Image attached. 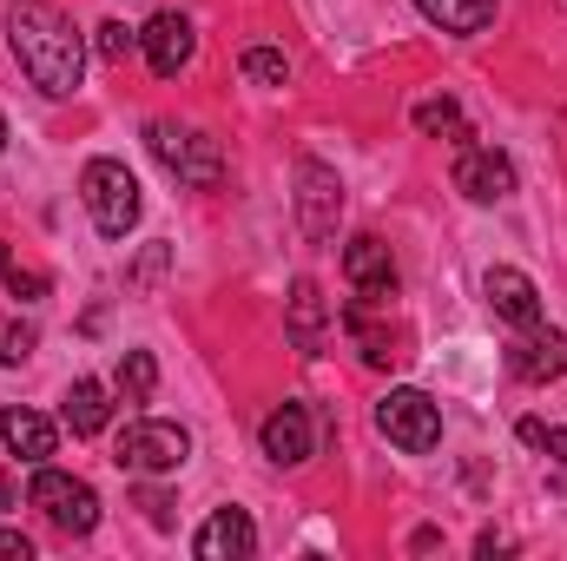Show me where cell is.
I'll return each mask as SVG.
<instances>
[{"instance_id": "6da1fadb", "label": "cell", "mask_w": 567, "mask_h": 561, "mask_svg": "<svg viewBox=\"0 0 567 561\" xmlns=\"http://www.w3.org/2000/svg\"><path fill=\"white\" fill-rule=\"evenodd\" d=\"M7 47H13L20 73H27L47 100L80 93L86 40H80V27H73L60 7H47V0H20V7H7Z\"/></svg>"}, {"instance_id": "7a4b0ae2", "label": "cell", "mask_w": 567, "mask_h": 561, "mask_svg": "<svg viewBox=\"0 0 567 561\" xmlns=\"http://www.w3.org/2000/svg\"><path fill=\"white\" fill-rule=\"evenodd\" d=\"M145 145H152V159H158L178 185H192V192H218V185H225V152H218L212 133L178 126V120H152V126H145Z\"/></svg>"}, {"instance_id": "3957f363", "label": "cell", "mask_w": 567, "mask_h": 561, "mask_svg": "<svg viewBox=\"0 0 567 561\" xmlns=\"http://www.w3.org/2000/svg\"><path fill=\"white\" fill-rule=\"evenodd\" d=\"M80 198H86L100 238H126V232L140 225V212H145L140 178H133L126 159H86V172H80Z\"/></svg>"}, {"instance_id": "277c9868", "label": "cell", "mask_w": 567, "mask_h": 561, "mask_svg": "<svg viewBox=\"0 0 567 561\" xmlns=\"http://www.w3.org/2000/svg\"><path fill=\"white\" fill-rule=\"evenodd\" d=\"M185 456H192V429L185 422H158V417H140L120 429V442H113V462H120V476H178L185 469Z\"/></svg>"}, {"instance_id": "5b68a950", "label": "cell", "mask_w": 567, "mask_h": 561, "mask_svg": "<svg viewBox=\"0 0 567 561\" xmlns=\"http://www.w3.org/2000/svg\"><path fill=\"white\" fill-rule=\"evenodd\" d=\"M27 509H40V516H47L60 536H73V542L100 529V496H93V482H86V476H66V469H53V462L33 469Z\"/></svg>"}, {"instance_id": "8992f818", "label": "cell", "mask_w": 567, "mask_h": 561, "mask_svg": "<svg viewBox=\"0 0 567 561\" xmlns=\"http://www.w3.org/2000/svg\"><path fill=\"white\" fill-rule=\"evenodd\" d=\"M377 429L396 442V449H410V456H429L435 442H442V404L429 397V390H390L383 404H377Z\"/></svg>"}, {"instance_id": "52a82bcc", "label": "cell", "mask_w": 567, "mask_h": 561, "mask_svg": "<svg viewBox=\"0 0 567 561\" xmlns=\"http://www.w3.org/2000/svg\"><path fill=\"white\" fill-rule=\"evenodd\" d=\"M337 218H343V178L323 159H297V225H303V238L323 245L337 232Z\"/></svg>"}, {"instance_id": "ba28073f", "label": "cell", "mask_w": 567, "mask_h": 561, "mask_svg": "<svg viewBox=\"0 0 567 561\" xmlns=\"http://www.w3.org/2000/svg\"><path fill=\"white\" fill-rule=\"evenodd\" d=\"M455 192L468 198V205H502V198H515V159L508 152H495V145H455Z\"/></svg>"}, {"instance_id": "9c48e42d", "label": "cell", "mask_w": 567, "mask_h": 561, "mask_svg": "<svg viewBox=\"0 0 567 561\" xmlns=\"http://www.w3.org/2000/svg\"><path fill=\"white\" fill-rule=\"evenodd\" d=\"M140 53L158 80H178V73L192 67V53H198V33H192V20H185L178 7H158L140 27Z\"/></svg>"}, {"instance_id": "30bf717a", "label": "cell", "mask_w": 567, "mask_h": 561, "mask_svg": "<svg viewBox=\"0 0 567 561\" xmlns=\"http://www.w3.org/2000/svg\"><path fill=\"white\" fill-rule=\"evenodd\" d=\"M258 442H265V456H271L278 469H297V462H310V456H317V417H310V404L284 397L278 410L265 417Z\"/></svg>"}, {"instance_id": "8fae6325", "label": "cell", "mask_w": 567, "mask_h": 561, "mask_svg": "<svg viewBox=\"0 0 567 561\" xmlns=\"http://www.w3.org/2000/svg\"><path fill=\"white\" fill-rule=\"evenodd\" d=\"M343 278H350L357 297L390 304V297H396V258H390V245H383L377 232H357V238L343 245Z\"/></svg>"}, {"instance_id": "7c38bea8", "label": "cell", "mask_w": 567, "mask_h": 561, "mask_svg": "<svg viewBox=\"0 0 567 561\" xmlns=\"http://www.w3.org/2000/svg\"><path fill=\"white\" fill-rule=\"evenodd\" d=\"M508 370H515L522 384H561L567 377V330L528 324V330L508 344Z\"/></svg>"}, {"instance_id": "4fadbf2b", "label": "cell", "mask_w": 567, "mask_h": 561, "mask_svg": "<svg viewBox=\"0 0 567 561\" xmlns=\"http://www.w3.org/2000/svg\"><path fill=\"white\" fill-rule=\"evenodd\" d=\"M251 549H258V522L245 509H212L205 529L192 536V555L198 561H245Z\"/></svg>"}, {"instance_id": "5bb4252c", "label": "cell", "mask_w": 567, "mask_h": 561, "mask_svg": "<svg viewBox=\"0 0 567 561\" xmlns=\"http://www.w3.org/2000/svg\"><path fill=\"white\" fill-rule=\"evenodd\" d=\"M482 297H488V310H495L502 324H515V330L542 324V290H535L528 272H515V265H495V272L482 278Z\"/></svg>"}, {"instance_id": "9a60e30c", "label": "cell", "mask_w": 567, "mask_h": 561, "mask_svg": "<svg viewBox=\"0 0 567 561\" xmlns=\"http://www.w3.org/2000/svg\"><path fill=\"white\" fill-rule=\"evenodd\" d=\"M0 442H7V456H20V462H47L53 449H60V422L40 417V410H20V404H7L0 410Z\"/></svg>"}, {"instance_id": "2e32d148", "label": "cell", "mask_w": 567, "mask_h": 561, "mask_svg": "<svg viewBox=\"0 0 567 561\" xmlns=\"http://www.w3.org/2000/svg\"><path fill=\"white\" fill-rule=\"evenodd\" d=\"M60 417H66L73 436H100V429L113 422V390H106L100 377H80V384L66 390V410H60Z\"/></svg>"}, {"instance_id": "e0dca14e", "label": "cell", "mask_w": 567, "mask_h": 561, "mask_svg": "<svg viewBox=\"0 0 567 561\" xmlns=\"http://www.w3.org/2000/svg\"><path fill=\"white\" fill-rule=\"evenodd\" d=\"M410 7L442 33H482L495 20V0H410Z\"/></svg>"}, {"instance_id": "ac0fdd59", "label": "cell", "mask_w": 567, "mask_h": 561, "mask_svg": "<svg viewBox=\"0 0 567 561\" xmlns=\"http://www.w3.org/2000/svg\"><path fill=\"white\" fill-rule=\"evenodd\" d=\"M323 324H330V304H323V290H317L310 278H297V284H290V337H297L303 350H317Z\"/></svg>"}, {"instance_id": "d6986e66", "label": "cell", "mask_w": 567, "mask_h": 561, "mask_svg": "<svg viewBox=\"0 0 567 561\" xmlns=\"http://www.w3.org/2000/svg\"><path fill=\"white\" fill-rule=\"evenodd\" d=\"M410 120H416V133H423V140H468V126H462V106H455V100H449V93H435V100H416V113H410Z\"/></svg>"}, {"instance_id": "ffe728a7", "label": "cell", "mask_w": 567, "mask_h": 561, "mask_svg": "<svg viewBox=\"0 0 567 561\" xmlns=\"http://www.w3.org/2000/svg\"><path fill=\"white\" fill-rule=\"evenodd\" d=\"M113 390H120L126 404H145V397L158 390V357H152V350H126L120 370H113Z\"/></svg>"}, {"instance_id": "44dd1931", "label": "cell", "mask_w": 567, "mask_h": 561, "mask_svg": "<svg viewBox=\"0 0 567 561\" xmlns=\"http://www.w3.org/2000/svg\"><path fill=\"white\" fill-rule=\"evenodd\" d=\"M238 73H245L251 86H290V60H284L278 47H245V53H238Z\"/></svg>"}, {"instance_id": "7402d4cb", "label": "cell", "mask_w": 567, "mask_h": 561, "mask_svg": "<svg viewBox=\"0 0 567 561\" xmlns=\"http://www.w3.org/2000/svg\"><path fill=\"white\" fill-rule=\"evenodd\" d=\"M0 278H7V290H13V297H27V304H33V297H47V272H27V265H13V252H7V245H0Z\"/></svg>"}, {"instance_id": "603a6c76", "label": "cell", "mask_w": 567, "mask_h": 561, "mask_svg": "<svg viewBox=\"0 0 567 561\" xmlns=\"http://www.w3.org/2000/svg\"><path fill=\"white\" fill-rule=\"evenodd\" d=\"M522 442H528V449H548V456H555V462L567 469V429H561V422L522 417Z\"/></svg>"}, {"instance_id": "cb8c5ba5", "label": "cell", "mask_w": 567, "mask_h": 561, "mask_svg": "<svg viewBox=\"0 0 567 561\" xmlns=\"http://www.w3.org/2000/svg\"><path fill=\"white\" fill-rule=\"evenodd\" d=\"M93 33H100V40H93V47H100V60H126V53L140 47V33H133L126 20H100Z\"/></svg>"}, {"instance_id": "d4e9b609", "label": "cell", "mask_w": 567, "mask_h": 561, "mask_svg": "<svg viewBox=\"0 0 567 561\" xmlns=\"http://www.w3.org/2000/svg\"><path fill=\"white\" fill-rule=\"evenodd\" d=\"M27 357H33V324H20V317H13V324L0 330V364H7V370H20Z\"/></svg>"}, {"instance_id": "484cf974", "label": "cell", "mask_w": 567, "mask_h": 561, "mask_svg": "<svg viewBox=\"0 0 567 561\" xmlns=\"http://www.w3.org/2000/svg\"><path fill=\"white\" fill-rule=\"evenodd\" d=\"M140 509L152 529H172V496L158 489V476H140Z\"/></svg>"}, {"instance_id": "4316f807", "label": "cell", "mask_w": 567, "mask_h": 561, "mask_svg": "<svg viewBox=\"0 0 567 561\" xmlns=\"http://www.w3.org/2000/svg\"><path fill=\"white\" fill-rule=\"evenodd\" d=\"M0 561H33V542L20 529H0Z\"/></svg>"}, {"instance_id": "83f0119b", "label": "cell", "mask_w": 567, "mask_h": 561, "mask_svg": "<svg viewBox=\"0 0 567 561\" xmlns=\"http://www.w3.org/2000/svg\"><path fill=\"white\" fill-rule=\"evenodd\" d=\"M0 509H13V482H0Z\"/></svg>"}, {"instance_id": "f1b7e54d", "label": "cell", "mask_w": 567, "mask_h": 561, "mask_svg": "<svg viewBox=\"0 0 567 561\" xmlns=\"http://www.w3.org/2000/svg\"><path fill=\"white\" fill-rule=\"evenodd\" d=\"M0 152H7V113H0Z\"/></svg>"}]
</instances>
